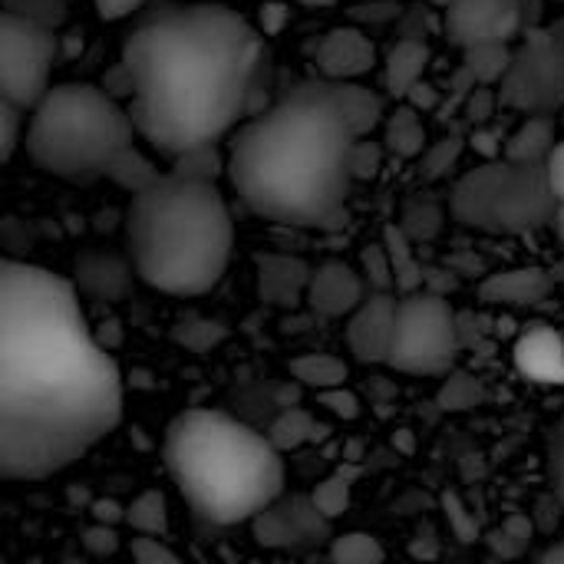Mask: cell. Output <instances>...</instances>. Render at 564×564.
<instances>
[{"mask_svg":"<svg viewBox=\"0 0 564 564\" xmlns=\"http://www.w3.org/2000/svg\"><path fill=\"white\" fill-rule=\"evenodd\" d=\"M539 564H564V542H558V545H552L545 555H542V562Z\"/></svg>","mask_w":564,"mask_h":564,"instance_id":"58","label":"cell"},{"mask_svg":"<svg viewBox=\"0 0 564 564\" xmlns=\"http://www.w3.org/2000/svg\"><path fill=\"white\" fill-rule=\"evenodd\" d=\"M314 268L288 251H261L254 254V278H258V297L271 307H297L307 301Z\"/></svg>","mask_w":564,"mask_h":564,"instance_id":"17","label":"cell"},{"mask_svg":"<svg viewBox=\"0 0 564 564\" xmlns=\"http://www.w3.org/2000/svg\"><path fill=\"white\" fill-rule=\"evenodd\" d=\"M258 30L261 33H268V36H274V33H281L284 30V23L291 20V7L284 3V0H268L264 7H261V13H258Z\"/></svg>","mask_w":564,"mask_h":564,"instance_id":"48","label":"cell"},{"mask_svg":"<svg viewBox=\"0 0 564 564\" xmlns=\"http://www.w3.org/2000/svg\"><path fill=\"white\" fill-rule=\"evenodd\" d=\"M135 264L132 258H122L116 251H83L73 261V284L79 294L99 301V304H119L132 294L135 284Z\"/></svg>","mask_w":564,"mask_h":564,"instance_id":"16","label":"cell"},{"mask_svg":"<svg viewBox=\"0 0 564 564\" xmlns=\"http://www.w3.org/2000/svg\"><path fill=\"white\" fill-rule=\"evenodd\" d=\"M254 539L264 549H301L324 542L330 532V522L317 512L311 496H294V499H278L264 512L251 519Z\"/></svg>","mask_w":564,"mask_h":564,"instance_id":"12","label":"cell"},{"mask_svg":"<svg viewBox=\"0 0 564 564\" xmlns=\"http://www.w3.org/2000/svg\"><path fill=\"white\" fill-rule=\"evenodd\" d=\"M26 109H20L10 99H0V159L10 162L17 145L26 139Z\"/></svg>","mask_w":564,"mask_h":564,"instance_id":"38","label":"cell"},{"mask_svg":"<svg viewBox=\"0 0 564 564\" xmlns=\"http://www.w3.org/2000/svg\"><path fill=\"white\" fill-rule=\"evenodd\" d=\"M367 294H370V288L357 268H350L347 261H324L311 274L304 304L314 314L337 321V317H350L367 301Z\"/></svg>","mask_w":564,"mask_h":564,"instance_id":"15","label":"cell"},{"mask_svg":"<svg viewBox=\"0 0 564 564\" xmlns=\"http://www.w3.org/2000/svg\"><path fill=\"white\" fill-rule=\"evenodd\" d=\"M397 3H400V0H397Z\"/></svg>","mask_w":564,"mask_h":564,"instance_id":"63","label":"cell"},{"mask_svg":"<svg viewBox=\"0 0 564 564\" xmlns=\"http://www.w3.org/2000/svg\"><path fill=\"white\" fill-rule=\"evenodd\" d=\"M413 245H416V241H413L397 221L383 228V248H387V254H390L393 278H397V294H400V297H403V294H416V291H423V284H426V268L420 264Z\"/></svg>","mask_w":564,"mask_h":564,"instance_id":"22","label":"cell"},{"mask_svg":"<svg viewBox=\"0 0 564 564\" xmlns=\"http://www.w3.org/2000/svg\"><path fill=\"white\" fill-rule=\"evenodd\" d=\"M463 149H466V135H459V132L456 135H446V139H440L433 145H426V152L420 155V178H426V182L446 178L456 169Z\"/></svg>","mask_w":564,"mask_h":564,"instance_id":"34","label":"cell"},{"mask_svg":"<svg viewBox=\"0 0 564 564\" xmlns=\"http://www.w3.org/2000/svg\"><path fill=\"white\" fill-rule=\"evenodd\" d=\"M135 135L129 106L102 86L59 83L30 109L23 145L36 169L66 182H93L122 149L135 145Z\"/></svg>","mask_w":564,"mask_h":564,"instance_id":"6","label":"cell"},{"mask_svg":"<svg viewBox=\"0 0 564 564\" xmlns=\"http://www.w3.org/2000/svg\"><path fill=\"white\" fill-rule=\"evenodd\" d=\"M3 13L46 30H59L69 17V0H3Z\"/></svg>","mask_w":564,"mask_h":564,"instance_id":"35","label":"cell"},{"mask_svg":"<svg viewBox=\"0 0 564 564\" xmlns=\"http://www.w3.org/2000/svg\"><path fill=\"white\" fill-rule=\"evenodd\" d=\"M126 525L135 535H149V539H165L169 532V502L159 489H145L139 492L129 509H126Z\"/></svg>","mask_w":564,"mask_h":564,"instance_id":"29","label":"cell"},{"mask_svg":"<svg viewBox=\"0 0 564 564\" xmlns=\"http://www.w3.org/2000/svg\"><path fill=\"white\" fill-rule=\"evenodd\" d=\"M354 142L357 132L340 83L307 76L235 129L228 178L238 198L264 221L340 228L354 188Z\"/></svg>","mask_w":564,"mask_h":564,"instance_id":"3","label":"cell"},{"mask_svg":"<svg viewBox=\"0 0 564 564\" xmlns=\"http://www.w3.org/2000/svg\"><path fill=\"white\" fill-rule=\"evenodd\" d=\"M149 0H93L96 13L102 20H122V17H132L135 10H142Z\"/></svg>","mask_w":564,"mask_h":564,"instance_id":"50","label":"cell"},{"mask_svg":"<svg viewBox=\"0 0 564 564\" xmlns=\"http://www.w3.org/2000/svg\"><path fill=\"white\" fill-rule=\"evenodd\" d=\"M354 26H390L393 20L403 17V7L397 0H360L347 10Z\"/></svg>","mask_w":564,"mask_h":564,"instance_id":"39","label":"cell"},{"mask_svg":"<svg viewBox=\"0 0 564 564\" xmlns=\"http://www.w3.org/2000/svg\"><path fill=\"white\" fill-rule=\"evenodd\" d=\"M165 469L192 512L212 525H241L284 496L274 443L221 410H185L165 430Z\"/></svg>","mask_w":564,"mask_h":564,"instance_id":"5","label":"cell"},{"mask_svg":"<svg viewBox=\"0 0 564 564\" xmlns=\"http://www.w3.org/2000/svg\"><path fill=\"white\" fill-rule=\"evenodd\" d=\"M443 30L456 46L509 43L525 33L522 0H459L446 10Z\"/></svg>","mask_w":564,"mask_h":564,"instance_id":"11","label":"cell"},{"mask_svg":"<svg viewBox=\"0 0 564 564\" xmlns=\"http://www.w3.org/2000/svg\"><path fill=\"white\" fill-rule=\"evenodd\" d=\"M466 142H469V145L476 149V155H482L486 162H499V159L506 155L509 135H506V129H499V126H479V129L469 132Z\"/></svg>","mask_w":564,"mask_h":564,"instance_id":"44","label":"cell"},{"mask_svg":"<svg viewBox=\"0 0 564 564\" xmlns=\"http://www.w3.org/2000/svg\"><path fill=\"white\" fill-rule=\"evenodd\" d=\"M314 63H317V73L324 79H334V83H357L360 76H367L373 66H377V46L373 40L347 23V26H334L327 30L321 40H317V50H314Z\"/></svg>","mask_w":564,"mask_h":564,"instance_id":"14","label":"cell"},{"mask_svg":"<svg viewBox=\"0 0 564 564\" xmlns=\"http://www.w3.org/2000/svg\"><path fill=\"white\" fill-rule=\"evenodd\" d=\"M330 562L334 564H383L387 552L380 539L370 532H344L330 542Z\"/></svg>","mask_w":564,"mask_h":564,"instance_id":"32","label":"cell"},{"mask_svg":"<svg viewBox=\"0 0 564 564\" xmlns=\"http://www.w3.org/2000/svg\"><path fill=\"white\" fill-rule=\"evenodd\" d=\"M126 245L139 281L172 297L208 294L228 271L235 221L215 182L165 172L126 208Z\"/></svg>","mask_w":564,"mask_h":564,"instance_id":"4","label":"cell"},{"mask_svg":"<svg viewBox=\"0 0 564 564\" xmlns=\"http://www.w3.org/2000/svg\"><path fill=\"white\" fill-rule=\"evenodd\" d=\"M350 492H354V473H344V469H340V473L321 479V482L314 486L311 499H314L317 512H321L327 522H334V519H340V516L350 509Z\"/></svg>","mask_w":564,"mask_h":564,"instance_id":"33","label":"cell"},{"mask_svg":"<svg viewBox=\"0 0 564 564\" xmlns=\"http://www.w3.org/2000/svg\"><path fill=\"white\" fill-rule=\"evenodd\" d=\"M516 367L535 383H564V340L545 324L525 330L516 344Z\"/></svg>","mask_w":564,"mask_h":564,"instance_id":"19","label":"cell"},{"mask_svg":"<svg viewBox=\"0 0 564 564\" xmlns=\"http://www.w3.org/2000/svg\"><path fill=\"white\" fill-rule=\"evenodd\" d=\"M406 102L413 106V109H440V102H443V96H440V89L433 86V83H420V86H413V93L406 96Z\"/></svg>","mask_w":564,"mask_h":564,"instance_id":"52","label":"cell"},{"mask_svg":"<svg viewBox=\"0 0 564 564\" xmlns=\"http://www.w3.org/2000/svg\"><path fill=\"white\" fill-rule=\"evenodd\" d=\"M112 99H129L132 102V96H135V79H132V69L119 59L116 66H109L106 73H102V83H99Z\"/></svg>","mask_w":564,"mask_h":564,"instance_id":"46","label":"cell"},{"mask_svg":"<svg viewBox=\"0 0 564 564\" xmlns=\"http://www.w3.org/2000/svg\"><path fill=\"white\" fill-rule=\"evenodd\" d=\"M321 436H324V426H321L304 406L284 410V413L271 423V430H268V440L274 443L278 453L301 449V446H307V443H314V440H321Z\"/></svg>","mask_w":564,"mask_h":564,"instance_id":"28","label":"cell"},{"mask_svg":"<svg viewBox=\"0 0 564 564\" xmlns=\"http://www.w3.org/2000/svg\"><path fill=\"white\" fill-rule=\"evenodd\" d=\"M555 291V278L545 268L496 271L479 284V301L492 307H535Z\"/></svg>","mask_w":564,"mask_h":564,"instance_id":"18","label":"cell"},{"mask_svg":"<svg viewBox=\"0 0 564 564\" xmlns=\"http://www.w3.org/2000/svg\"><path fill=\"white\" fill-rule=\"evenodd\" d=\"M169 172H175L182 178H192V182H215L221 172H228V159H221L218 145H198V149H188V152L175 155Z\"/></svg>","mask_w":564,"mask_h":564,"instance_id":"30","label":"cell"},{"mask_svg":"<svg viewBox=\"0 0 564 564\" xmlns=\"http://www.w3.org/2000/svg\"><path fill=\"white\" fill-rule=\"evenodd\" d=\"M340 99L347 106V116L354 122V132L357 139H370L373 129H380L387 122V96L373 86H364L360 79L357 83H340Z\"/></svg>","mask_w":564,"mask_h":564,"instance_id":"25","label":"cell"},{"mask_svg":"<svg viewBox=\"0 0 564 564\" xmlns=\"http://www.w3.org/2000/svg\"><path fill=\"white\" fill-rule=\"evenodd\" d=\"M165 172L142 152V149H135V145H129V149H122L116 159H112V165H109V172H106V178L109 182H116L122 192H129V195H142V192H149L159 178H162Z\"/></svg>","mask_w":564,"mask_h":564,"instance_id":"26","label":"cell"},{"mask_svg":"<svg viewBox=\"0 0 564 564\" xmlns=\"http://www.w3.org/2000/svg\"><path fill=\"white\" fill-rule=\"evenodd\" d=\"M397 30H400V40H426L436 30V17L430 7L416 3L403 10V17L397 20Z\"/></svg>","mask_w":564,"mask_h":564,"instance_id":"43","label":"cell"},{"mask_svg":"<svg viewBox=\"0 0 564 564\" xmlns=\"http://www.w3.org/2000/svg\"><path fill=\"white\" fill-rule=\"evenodd\" d=\"M555 145H558L555 116H525L512 129L502 159L512 162V165H545Z\"/></svg>","mask_w":564,"mask_h":564,"instance_id":"21","label":"cell"},{"mask_svg":"<svg viewBox=\"0 0 564 564\" xmlns=\"http://www.w3.org/2000/svg\"><path fill=\"white\" fill-rule=\"evenodd\" d=\"M288 370L301 387L314 393L340 390L350 380V364L337 354H301L288 364Z\"/></svg>","mask_w":564,"mask_h":564,"instance_id":"23","label":"cell"},{"mask_svg":"<svg viewBox=\"0 0 564 564\" xmlns=\"http://www.w3.org/2000/svg\"><path fill=\"white\" fill-rule=\"evenodd\" d=\"M443 502H446V516L453 519V525H456V532L463 535V542H473V539H469V532H466V522H469L466 509H463V506L456 502V496H446Z\"/></svg>","mask_w":564,"mask_h":564,"instance_id":"56","label":"cell"},{"mask_svg":"<svg viewBox=\"0 0 564 564\" xmlns=\"http://www.w3.org/2000/svg\"><path fill=\"white\" fill-rule=\"evenodd\" d=\"M93 519L99 525H116V522H126V509L116 499H96L93 502Z\"/></svg>","mask_w":564,"mask_h":564,"instance_id":"54","label":"cell"},{"mask_svg":"<svg viewBox=\"0 0 564 564\" xmlns=\"http://www.w3.org/2000/svg\"><path fill=\"white\" fill-rule=\"evenodd\" d=\"M482 397H486V390H482V383L476 377L453 370L446 377L443 390H440V406L443 410H473V406L482 403Z\"/></svg>","mask_w":564,"mask_h":564,"instance_id":"36","label":"cell"},{"mask_svg":"<svg viewBox=\"0 0 564 564\" xmlns=\"http://www.w3.org/2000/svg\"><path fill=\"white\" fill-rule=\"evenodd\" d=\"M496 109H499V89L496 86H476L469 93L466 106H463V119L473 129H479V126H489V119L496 116Z\"/></svg>","mask_w":564,"mask_h":564,"instance_id":"42","label":"cell"},{"mask_svg":"<svg viewBox=\"0 0 564 564\" xmlns=\"http://www.w3.org/2000/svg\"><path fill=\"white\" fill-rule=\"evenodd\" d=\"M545 459H549V476H555V473H564V416L552 426V436H549V453H545Z\"/></svg>","mask_w":564,"mask_h":564,"instance_id":"51","label":"cell"},{"mask_svg":"<svg viewBox=\"0 0 564 564\" xmlns=\"http://www.w3.org/2000/svg\"><path fill=\"white\" fill-rule=\"evenodd\" d=\"M175 340L185 344L195 354H205L208 347H215L218 340H225V327L215 324V321H198V317L195 321H182L175 327Z\"/></svg>","mask_w":564,"mask_h":564,"instance_id":"40","label":"cell"},{"mask_svg":"<svg viewBox=\"0 0 564 564\" xmlns=\"http://www.w3.org/2000/svg\"><path fill=\"white\" fill-rule=\"evenodd\" d=\"M463 350L459 317L443 294L416 291L400 297L397 334L387 367L410 377H449Z\"/></svg>","mask_w":564,"mask_h":564,"instance_id":"8","label":"cell"},{"mask_svg":"<svg viewBox=\"0 0 564 564\" xmlns=\"http://www.w3.org/2000/svg\"><path fill=\"white\" fill-rule=\"evenodd\" d=\"M545 169H549V182H552V188H555V195H558V202H562L564 208V139L552 149Z\"/></svg>","mask_w":564,"mask_h":564,"instance_id":"53","label":"cell"},{"mask_svg":"<svg viewBox=\"0 0 564 564\" xmlns=\"http://www.w3.org/2000/svg\"><path fill=\"white\" fill-rule=\"evenodd\" d=\"M499 102L522 116L564 112V50L525 40L516 50L506 79L499 83Z\"/></svg>","mask_w":564,"mask_h":564,"instance_id":"10","label":"cell"},{"mask_svg":"<svg viewBox=\"0 0 564 564\" xmlns=\"http://www.w3.org/2000/svg\"><path fill=\"white\" fill-rule=\"evenodd\" d=\"M337 0H301V7H307V10H327V7H334Z\"/></svg>","mask_w":564,"mask_h":564,"instance_id":"59","label":"cell"},{"mask_svg":"<svg viewBox=\"0 0 564 564\" xmlns=\"http://www.w3.org/2000/svg\"><path fill=\"white\" fill-rule=\"evenodd\" d=\"M555 228H558V235H562V241H564V208L558 212V221H555Z\"/></svg>","mask_w":564,"mask_h":564,"instance_id":"61","label":"cell"},{"mask_svg":"<svg viewBox=\"0 0 564 564\" xmlns=\"http://www.w3.org/2000/svg\"><path fill=\"white\" fill-rule=\"evenodd\" d=\"M542 13H545V0H522V23H525V33L542 26Z\"/></svg>","mask_w":564,"mask_h":564,"instance_id":"57","label":"cell"},{"mask_svg":"<svg viewBox=\"0 0 564 564\" xmlns=\"http://www.w3.org/2000/svg\"><path fill=\"white\" fill-rule=\"evenodd\" d=\"M63 564H86V562H83L79 555H66V558H63Z\"/></svg>","mask_w":564,"mask_h":564,"instance_id":"62","label":"cell"},{"mask_svg":"<svg viewBox=\"0 0 564 564\" xmlns=\"http://www.w3.org/2000/svg\"><path fill=\"white\" fill-rule=\"evenodd\" d=\"M383 159H387V145H383V142L357 139V142H354V152H350V172H354V182H367V178H373V175L383 169Z\"/></svg>","mask_w":564,"mask_h":564,"instance_id":"41","label":"cell"},{"mask_svg":"<svg viewBox=\"0 0 564 564\" xmlns=\"http://www.w3.org/2000/svg\"><path fill=\"white\" fill-rule=\"evenodd\" d=\"M397 311L400 294L393 291H370L367 301L347 317V347L357 364H387L393 334H397Z\"/></svg>","mask_w":564,"mask_h":564,"instance_id":"13","label":"cell"},{"mask_svg":"<svg viewBox=\"0 0 564 564\" xmlns=\"http://www.w3.org/2000/svg\"><path fill=\"white\" fill-rule=\"evenodd\" d=\"M132 564H185L162 539L135 535L132 539Z\"/></svg>","mask_w":564,"mask_h":564,"instance_id":"45","label":"cell"},{"mask_svg":"<svg viewBox=\"0 0 564 564\" xmlns=\"http://www.w3.org/2000/svg\"><path fill=\"white\" fill-rule=\"evenodd\" d=\"M135 96L129 116L162 155L218 145L245 122L264 73V40L221 3H165L122 43Z\"/></svg>","mask_w":564,"mask_h":564,"instance_id":"2","label":"cell"},{"mask_svg":"<svg viewBox=\"0 0 564 564\" xmlns=\"http://www.w3.org/2000/svg\"><path fill=\"white\" fill-rule=\"evenodd\" d=\"M453 3H459V0H430V7H440V10H449Z\"/></svg>","mask_w":564,"mask_h":564,"instance_id":"60","label":"cell"},{"mask_svg":"<svg viewBox=\"0 0 564 564\" xmlns=\"http://www.w3.org/2000/svg\"><path fill=\"white\" fill-rule=\"evenodd\" d=\"M122 420V377L93 337L73 281L0 264V473L40 482L99 446Z\"/></svg>","mask_w":564,"mask_h":564,"instance_id":"1","label":"cell"},{"mask_svg":"<svg viewBox=\"0 0 564 564\" xmlns=\"http://www.w3.org/2000/svg\"><path fill=\"white\" fill-rule=\"evenodd\" d=\"M383 145L390 155L420 159L426 152V126L420 119V109H413L410 102L397 106L383 122Z\"/></svg>","mask_w":564,"mask_h":564,"instance_id":"24","label":"cell"},{"mask_svg":"<svg viewBox=\"0 0 564 564\" xmlns=\"http://www.w3.org/2000/svg\"><path fill=\"white\" fill-rule=\"evenodd\" d=\"M512 56L516 50H509V43H473V46H463V69L473 73V79L479 86H496L506 79L509 66H512Z\"/></svg>","mask_w":564,"mask_h":564,"instance_id":"27","label":"cell"},{"mask_svg":"<svg viewBox=\"0 0 564 564\" xmlns=\"http://www.w3.org/2000/svg\"><path fill=\"white\" fill-rule=\"evenodd\" d=\"M83 549L93 555V558H106V555H112L116 549H119V535H116V529L112 525H89L86 532H83Z\"/></svg>","mask_w":564,"mask_h":564,"instance_id":"47","label":"cell"},{"mask_svg":"<svg viewBox=\"0 0 564 564\" xmlns=\"http://www.w3.org/2000/svg\"><path fill=\"white\" fill-rule=\"evenodd\" d=\"M525 40H539V43H549V46L564 50V17L562 20H555V23H542V26L529 30Z\"/></svg>","mask_w":564,"mask_h":564,"instance_id":"55","label":"cell"},{"mask_svg":"<svg viewBox=\"0 0 564 564\" xmlns=\"http://www.w3.org/2000/svg\"><path fill=\"white\" fill-rule=\"evenodd\" d=\"M430 43L426 40H393L383 59V86L393 99H406L413 86L423 83V73L430 66Z\"/></svg>","mask_w":564,"mask_h":564,"instance_id":"20","label":"cell"},{"mask_svg":"<svg viewBox=\"0 0 564 564\" xmlns=\"http://www.w3.org/2000/svg\"><path fill=\"white\" fill-rule=\"evenodd\" d=\"M562 116H564V112H562Z\"/></svg>","mask_w":564,"mask_h":564,"instance_id":"64","label":"cell"},{"mask_svg":"<svg viewBox=\"0 0 564 564\" xmlns=\"http://www.w3.org/2000/svg\"><path fill=\"white\" fill-rule=\"evenodd\" d=\"M446 212L433 202V198H410L403 205V218L400 228L413 238V241H433L443 231Z\"/></svg>","mask_w":564,"mask_h":564,"instance_id":"31","label":"cell"},{"mask_svg":"<svg viewBox=\"0 0 564 564\" xmlns=\"http://www.w3.org/2000/svg\"><path fill=\"white\" fill-rule=\"evenodd\" d=\"M56 56V30L0 13V99H10L30 112L53 89L50 73Z\"/></svg>","mask_w":564,"mask_h":564,"instance_id":"9","label":"cell"},{"mask_svg":"<svg viewBox=\"0 0 564 564\" xmlns=\"http://www.w3.org/2000/svg\"><path fill=\"white\" fill-rule=\"evenodd\" d=\"M360 274H364L370 291H393L397 294V278H393V264H390V254H387L383 241L367 245L360 251Z\"/></svg>","mask_w":564,"mask_h":564,"instance_id":"37","label":"cell"},{"mask_svg":"<svg viewBox=\"0 0 564 564\" xmlns=\"http://www.w3.org/2000/svg\"><path fill=\"white\" fill-rule=\"evenodd\" d=\"M317 397H321V403H324V406H330V410H334L337 416H344V420H354V416L360 413V400H357L350 390H344V387H340V390L317 393Z\"/></svg>","mask_w":564,"mask_h":564,"instance_id":"49","label":"cell"},{"mask_svg":"<svg viewBox=\"0 0 564 564\" xmlns=\"http://www.w3.org/2000/svg\"><path fill=\"white\" fill-rule=\"evenodd\" d=\"M562 202L545 165H512L506 159L469 169L449 195V215L489 235H529L555 225Z\"/></svg>","mask_w":564,"mask_h":564,"instance_id":"7","label":"cell"}]
</instances>
